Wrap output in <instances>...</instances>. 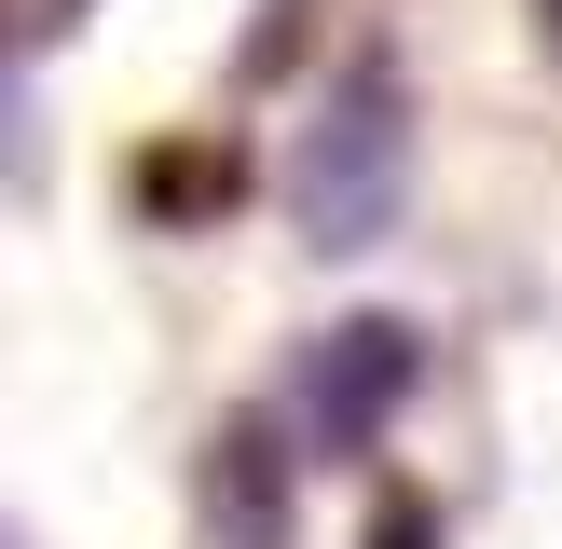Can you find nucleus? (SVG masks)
Listing matches in <instances>:
<instances>
[{
    "instance_id": "obj_1",
    "label": "nucleus",
    "mask_w": 562,
    "mask_h": 549,
    "mask_svg": "<svg viewBox=\"0 0 562 549\" xmlns=\"http://www.w3.org/2000/svg\"><path fill=\"white\" fill-rule=\"evenodd\" d=\"M398 206H412V82H398V55H344L329 69V97H316V124H302V165H289V220H302V247L316 261H371L384 234H398Z\"/></svg>"
},
{
    "instance_id": "obj_2",
    "label": "nucleus",
    "mask_w": 562,
    "mask_h": 549,
    "mask_svg": "<svg viewBox=\"0 0 562 549\" xmlns=\"http://www.w3.org/2000/svg\"><path fill=\"white\" fill-rule=\"evenodd\" d=\"M412 384H426V344H412V316H329L316 344H302V371H289V426H302V453H329V467H357L384 426L412 412Z\"/></svg>"
},
{
    "instance_id": "obj_3",
    "label": "nucleus",
    "mask_w": 562,
    "mask_h": 549,
    "mask_svg": "<svg viewBox=\"0 0 562 549\" xmlns=\"http://www.w3.org/2000/svg\"><path fill=\"white\" fill-rule=\"evenodd\" d=\"M289 453H302V426H274V412H247L206 453V536L220 549H289Z\"/></svg>"
},
{
    "instance_id": "obj_4",
    "label": "nucleus",
    "mask_w": 562,
    "mask_h": 549,
    "mask_svg": "<svg viewBox=\"0 0 562 549\" xmlns=\"http://www.w3.org/2000/svg\"><path fill=\"white\" fill-rule=\"evenodd\" d=\"M371 549H439V508H426V494H384V536Z\"/></svg>"
},
{
    "instance_id": "obj_5",
    "label": "nucleus",
    "mask_w": 562,
    "mask_h": 549,
    "mask_svg": "<svg viewBox=\"0 0 562 549\" xmlns=\"http://www.w3.org/2000/svg\"><path fill=\"white\" fill-rule=\"evenodd\" d=\"M55 14H69V0H55Z\"/></svg>"
}]
</instances>
